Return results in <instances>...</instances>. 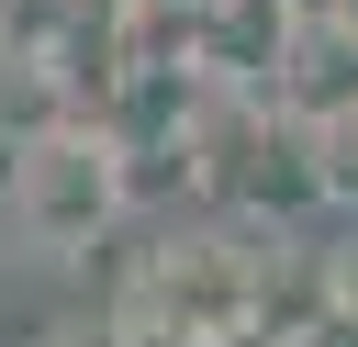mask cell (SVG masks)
<instances>
[{
    "label": "cell",
    "mask_w": 358,
    "mask_h": 347,
    "mask_svg": "<svg viewBox=\"0 0 358 347\" xmlns=\"http://www.w3.org/2000/svg\"><path fill=\"white\" fill-rule=\"evenodd\" d=\"M11 11H22V0H0V34H11Z\"/></svg>",
    "instance_id": "cell-9"
},
{
    "label": "cell",
    "mask_w": 358,
    "mask_h": 347,
    "mask_svg": "<svg viewBox=\"0 0 358 347\" xmlns=\"http://www.w3.org/2000/svg\"><path fill=\"white\" fill-rule=\"evenodd\" d=\"M246 347H358V325L324 302V313H302V325H268V336H246Z\"/></svg>",
    "instance_id": "cell-5"
},
{
    "label": "cell",
    "mask_w": 358,
    "mask_h": 347,
    "mask_svg": "<svg viewBox=\"0 0 358 347\" xmlns=\"http://www.w3.org/2000/svg\"><path fill=\"white\" fill-rule=\"evenodd\" d=\"M45 347H134V336H123V325H112V313H101V325H56V336H45Z\"/></svg>",
    "instance_id": "cell-7"
},
{
    "label": "cell",
    "mask_w": 358,
    "mask_h": 347,
    "mask_svg": "<svg viewBox=\"0 0 358 347\" xmlns=\"http://www.w3.org/2000/svg\"><path fill=\"white\" fill-rule=\"evenodd\" d=\"M34 246H56V257H78V246H101L123 213H134V157H123V134L112 123H45V134H22L11 146V201H0Z\"/></svg>",
    "instance_id": "cell-2"
},
{
    "label": "cell",
    "mask_w": 358,
    "mask_h": 347,
    "mask_svg": "<svg viewBox=\"0 0 358 347\" xmlns=\"http://www.w3.org/2000/svg\"><path fill=\"white\" fill-rule=\"evenodd\" d=\"M112 325L134 347H246L257 336V246L246 235H190V246H145Z\"/></svg>",
    "instance_id": "cell-1"
},
{
    "label": "cell",
    "mask_w": 358,
    "mask_h": 347,
    "mask_svg": "<svg viewBox=\"0 0 358 347\" xmlns=\"http://www.w3.org/2000/svg\"><path fill=\"white\" fill-rule=\"evenodd\" d=\"M280 123H336V112H358V22H336L324 0H302V11H280V34H268V90H257Z\"/></svg>",
    "instance_id": "cell-3"
},
{
    "label": "cell",
    "mask_w": 358,
    "mask_h": 347,
    "mask_svg": "<svg viewBox=\"0 0 358 347\" xmlns=\"http://www.w3.org/2000/svg\"><path fill=\"white\" fill-rule=\"evenodd\" d=\"M313 190H324V201H358V112L313 123Z\"/></svg>",
    "instance_id": "cell-4"
},
{
    "label": "cell",
    "mask_w": 358,
    "mask_h": 347,
    "mask_svg": "<svg viewBox=\"0 0 358 347\" xmlns=\"http://www.w3.org/2000/svg\"><path fill=\"white\" fill-rule=\"evenodd\" d=\"M324 302L358 325V235H347V246H324Z\"/></svg>",
    "instance_id": "cell-6"
},
{
    "label": "cell",
    "mask_w": 358,
    "mask_h": 347,
    "mask_svg": "<svg viewBox=\"0 0 358 347\" xmlns=\"http://www.w3.org/2000/svg\"><path fill=\"white\" fill-rule=\"evenodd\" d=\"M324 11H336V22H358V0H324Z\"/></svg>",
    "instance_id": "cell-8"
}]
</instances>
